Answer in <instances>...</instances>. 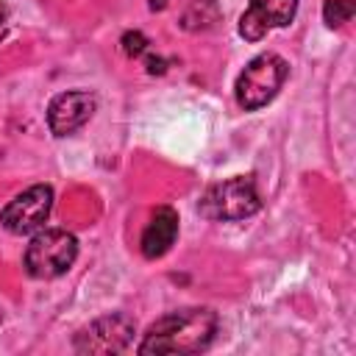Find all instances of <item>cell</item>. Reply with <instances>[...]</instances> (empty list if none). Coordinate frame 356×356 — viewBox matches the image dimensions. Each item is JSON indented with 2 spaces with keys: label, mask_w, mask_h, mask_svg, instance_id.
Segmentation results:
<instances>
[{
  "label": "cell",
  "mask_w": 356,
  "mask_h": 356,
  "mask_svg": "<svg viewBox=\"0 0 356 356\" xmlns=\"http://www.w3.org/2000/svg\"><path fill=\"white\" fill-rule=\"evenodd\" d=\"M97 108V97L92 92H61L47 106V125L56 136H70L89 122Z\"/></svg>",
  "instance_id": "7"
},
{
  "label": "cell",
  "mask_w": 356,
  "mask_h": 356,
  "mask_svg": "<svg viewBox=\"0 0 356 356\" xmlns=\"http://www.w3.org/2000/svg\"><path fill=\"white\" fill-rule=\"evenodd\" d=\"M6 22H8V6L0 3V36H3V31H6Z\"/></svg>",
  "instance_id": "14"
},
{
  "label": "cell",
  "mask_w": 356,
  "mask_h": 356,
  "mask_svg": "<svg viewBox=\"0 0 356 356\" xmlns=\"http://www.w3.org/2000/svg\"><path fill=\"white\" fill-rule=\"evenodd\" d=\"M217 334V314L211 309L195 306V309H178L145 331V339L139 345V353H200L211 345Z\"/></svg>",
  "instance_id": "1"
},
{
  "label": "cell",
  "mask_w": 356,
  "mask_h": 356,
  "mask_svg": "<svg viewBox=\"0 0 356 356\" xmlns=\"http://www.w3.org/2000/svg\"><path fill=\"white\" fill-rule=\"evenodd\" d=\"M175 236H178V214H175V209H170V206L156 209V214L150 217V222H147V228L142 234V242H139L142 245V256L145 259H161L172 248Z\"/></svg>",
  "instance_id": "9"
},
{
  "label": "cell",
  "mask_w": 356,
  "mask_h": 356,
  "mask_svg": "<svg viewBox=\"0 0 356 356\" xmlns=\"http://www.w3.org/2000/svg\"><path fill=\"white\" fill-rule=\"evenodd\" d=\"M134 339V320L125 314H106L75 334L78 353H122Z\"/></svg>",
  "instance_id": "6"
},
{
  "label": "cell",
  "mask_w": 356,
  "mask_h": 356,
  "mask_svg": "<svg viewBox=\"0 0 356 356\" xmlns=\"http://www.w3.org/2000/svg\"><path fill=\"white\" fill-rule=\"evenodd\" d=\"M0 320H3V317H0Z\"/></svg>",
  "instance_id": "16"
},
{
  "label": "cell",
  "mask_w": 356,
  "mask_h": 356,
  "mask_svg": "<svg viewBox=\"0 0 356 356\" xmlns=\"http://www.w3.org/2000/svg\"><path fill=\"white\" fill-rule=\"evenodd\" d=\"M261 206L256 184L250 175H234L222 184H214L203 192L197 209L206 220L214 222H228V220H245L256 214Z\"/></svg>",
  "instance_id": "3"
},
{
  "label": "cell",
  "mask_w": 356,
  "mask_h": 356,
  "mask_svg": "<svg viewBox=\"0 0 356 356\" xmlns=\"http://www.w3.org/2000/svg\"><path fill=\"white\" fill-rule=\"evenodd\" d=\"M50 209H53V189L47 184H36L6 203V209L0 211V225L8 234H31L39 225H44Z\"/></svg>",
  "instance_id": "5"
},
{
  "label": "cell",
  "mask_w": 356,
  "mask_h": 356,
  "mask_svg": "<svg viewBox=\"0 0 356 356\" xmlns=\"http://www.w3.org/2000/svg\"><path fill=\"white\" fill-rule=\"evenodd\" d=\"M78 256V239L64 228H47L36 234L25 250V270L33 278L64 275Z\"/></svg>",
  "instance_id": "4"
},
{
  "label": "cell",
  "mask_w": 356,
  "mask_h": 356,
  "mask_svg": "<svg viewBox=\"0 0 356 356\" xmlns=\"http://www.w3.org/2000/svg\"><path fill=\"white\" fill-rule=\"evenodd\" d=\"M298 11V0H250L248 11L239 17V33L248 42H259L273 28H284L292 22Z\"/></svg>",
  "instance_id": "8"
},
{
  "label": "cell",
  "mask_w": 356,
  "mask_h": 356,
  "mask_svg": "<svg viewBox=\"0 0 356 356\" xmlns=\"http://www.w3.org/2000/svg\"><path fill=\"white\" fill-rule=\"evenodd\" d=\"M286 75H289V64L278 53H261L253 61H248V67L239 72L236 86H234L239 108L256 111L267 106L284 86Z\"/></svg>",
  "instance_id": "2"
},
{
  "label": "cell",
  "mask_w": 356,
  "mask_h": 356,
  "mask_svg": "<svg viewBox=\"0 0 356 356\" xmlns=\"http://www.w3.org/2000/svg\"><path fill=\"white\" fill-rule=\"evenodd\" d=\"M147 6H150L153 11H161V8H167V0H147Z\"/></svg>",
  "instance_id": "15"
},
{
  "label": "cell",
  "mask_w": 356,
  "mask_h": 356,
  "mask_svg": "<svg viewBox=\"0 0 356 356\" xmlns=\"http://www.w3.org/2000/svg\"><path fill=\"white\" fill-rule=\"evenodd\" d=\"M164 70H167V67H164V58H159V56H147V72H153V75L159 72V75H161Z\"/></svg>",
  "instance_id": "13"
},
{
  "label": "cell",
  "mask_w": 356,
  "mask_h": 356,
  "mask_svg": "<svg viewBox=\"0 0 356 356\" xmlns=\"http://www.w3.org/2000/svg\"><path fill=\"white\" fill-rule=\"evenodd\" d=\"M120 44H122V53L131 56V58H136V56H142L147 50V39H145L142 31H125L122 39H120Z\"/></svg>",
  "instance_id": "12"
},
{
  "label": "cell",
  "mask_w": 356,
  "mask_h": 356,
  "mask_svg": "<svg viewBox=\"0 0 356 356\" xmlns=\"http://www.w3.org/2000/svg\"><path fill=\"white\" fill-rule=\"evenodd\" d=\"M356 11V0H325L323 6V17L328 28H339L345 25Z\"/></svg>",
  "instance_id": "11"
},
{
  "label": "cell",
  "mask_w": 356,
  "mask_h": 356,
  "mask_svg": "<svg viewBox=\"0 0 356 356\" xmlns=\"http://www.w3.org/2000/svg\"><path fill=\"white\" fill-rule=\"evenodd\" d=\"M217 19H220V6H217V0H192V6L186 8L181 25H184L186 31H206V28H211Z\"/></svg>",
  "instance_id": "10"
}]
</instances>
